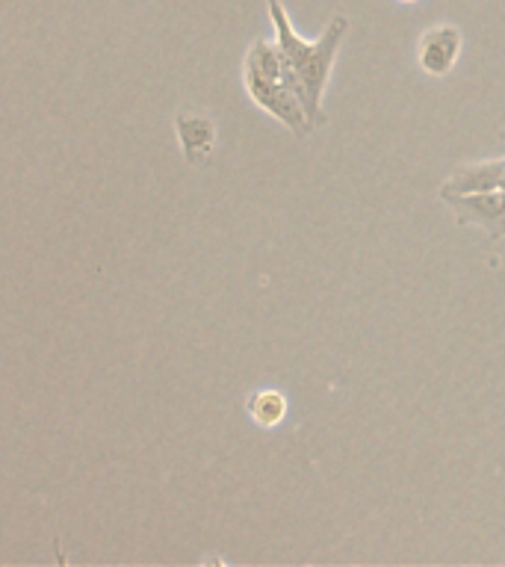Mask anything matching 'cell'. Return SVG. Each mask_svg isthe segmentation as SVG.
I'll use <instances>...</instances> for the list:
<instances>
[{
    "mask_svg": "<svg viewBox=\"0 0 505 567\" xmlns=\"http://www.w3.org/2000/svg\"><path fill=\"white\" fill-rule=\"evenodd\" d=\"M248 414H251V420L258 426L272 428L287 414V399H284V393H278V390H258V393L248 397Z\"/></svg>",
    "mask_w": 505,
    "mask_h": 567,
    "instance_id": "7",
    "label": "cell"
},
{
    "mask_svg": "<svg viewBox=\"0 0 505 567\" xmlns=\"http://www.w3.org/2000/svg\"><path fill=\"white\" fill-rule=\"evenodd\" d=\"M399 3H416V0H399Z\"/></svg>",
    "mask_w": 505,
    "mask_h": 567,
    "instance_id": "8",
    "label": "cell"
},
{
    "mask_svg": "<svg viewBox=\"0 0 505 567\" xmlns=\"http://www.w3.org/2000/svg\"><path fill=\"white\" fill-rule=\"evenodd\" d=\"M449 208L456 210L461 225H479L491 237H505V189L488 192H467V196H444Z\"/></svg>",
    "mask_w": 505,
    "mask_h": 567,
    "instance_id": "3",
    "label": "cell"
},
{
    "mask_svg": "<svg viewBox=\"0 0 505 567\" xmlns=\"http://www.w3.org/2000/svg\"><path fill=\"white\" fill-rule=\"evenodd\" d=\"M505 178V157L488 160V163H473V166H458L444 187H441V199L444 196H467V192H488V189H500Z\"/></svg>",
    "mask_w": 505,
    "mask_h": 567,
    "instance_id": "5",
    "label": "cell"
},
{
    "mask_svg": "<svg viewBox=\"0 0 505 567\" xmlns=\"http://www.w3.org/2000/svg\"><path fill=\"white\" fill-rule=\"evenodd\" d=\"M269 19L275 24V42L278 50H281V60H284L281 83L296 95L298 104L305 107L307 119L314 121V128H319L328 121L326 110H322V98H326L328 78L334 69L337 50L349 36V19L347 15L331 19V24L322 31L317 42L298 39V33L293 31L281 0H269Z\"/></svg>",
    "mask_w": 505,
    "mask_h": 567,
    "instance_id": "1",
    "label": "cell"
},
{
    "mask_svg": "<svg viewBox=\"0 0 505 567\" xmlns=\"http://www.w3.org/2000/svg\"><path fill=\"white\" fill-rule=\"evenodd\" d=\"M180 149L187 163H204L208 154L216 145V125L208 116H196V113H178L175 119Z\"/></svg>",
    "mask_w": 505,
    "mask_h": 567,
    "instance_id": "6",
    "label": "cell"
},
{
    "mask_svg": "<svg viewBox=\"0 0 505 567\" xmlns=\"http://www.w3.org/2000/svg\"><path fill=\"white\" fill-rule=\"evenodd\" d=\"M243 86H246L248 98L255 101L260 110L275 116L284 128L293 130L296 140H305L307 133L314 130V121L307 119L305 107L298 104L296 95H293L281 80H272L267 78V74H260V71L243 66Z\"/></svg>",
    "mask_w": 505,
    "mask_h": 567,
    "instance_id": "2",
    "label": "cell"
},
{
    "mask_svg": "<svg viewBox=\"0 0 505 567\" xmlns=\"http://www.w3.org/2000/svg\"><path fill=\"white\" fill-rule=\"evenodd\" d=\"M461 48H465V36L456 24H437V27H428L416 42V62L432 78H444L456 69Z\"/></svg>",
    "mask_w": 505,
    "mask_h": 567,
    "instance_id": "4",
    "label": "cell"
}]
</instances>
